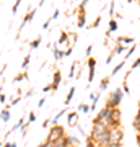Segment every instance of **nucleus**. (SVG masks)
<instances>
[{
  "instance_id": "nucleus-1",
  "label": "nucleus",
  "mask_w": 140,
  "mask_h": 147,
  "mask_svg": "<svg viewBox=\"0 0 140 147\" xmlns=\"http://www.w3.org/2000/svg\"><path fill=\"white\" fill-rule=\"evenodd\" d=\"M122 96H124V92H122V88H116L113 90L111 93H109L108 96V101H106V106L108 108H119V105L122 103Z\"/></svg>"
},
{
  "instance_id": "nucleus-2",
  "label": "nucleus",
  "mask_w": 140,
  "mask_h": 147,
  "mask_svg": "<svg viewBox=\"0 0 140 147\" xmlns=\"http://www.w3.org/2000/svg\"><path fill=\"white\" fill-rule=\"evenodd\" d=\"M65 136V131H64V127L62 126H52L51 129H49V132H47V139L46 142H54V141H57V139H62V137Z\"/></svg>"
},
{
  "instance_id": "nucleus-3",
  "label": "nucleus",
  "mask_w": 140,
  "mask_h": 147,
  "mask_svg": "<svg viewBox=\"0 0 140 147\" xmlns=\"http://www.w3.org/2000/svg\"><path fill=\"white\" fill-rule=\"evenodd\" d=\"M111 111H113L111 108L104 106L103 110L96 115V118L93 119V123H103V124H106V126L109 127V123H111Z\"/></svg>"
},
{
  "instance_id": "nucleus-4",
  "label": "nucleus",
  "mask_w": 140,
  "mask_h": 147,
  "mask_svg": "<svg viewBox=\"0 0 140 147\" xmlns=\"http://www.w3.org/2000/svg\"><path fill=\"white\" fill-rule=\"evenodd\" d=\"M124 139V127H111L109 129V141L111 142H122Z\"/></svg>"
},
{
  "instance_id": "nucleus-5",
  "label": "nucleus",
  "mask_w": 140,
  "mask_h": 147,
  "mask_svg": "<svg viewBox=\"0 0 140 147\" xmlns=\"http://www.w3.org/2000/svg\"><path fill=\"white\" fill-rule=\"evenodd\" d=\"M119 126H121V110L119 108H113V111H111L109 129H111V127H119Z\"/></svg>"
},
{
  "instance_id": "nucleus-6",
  "label": "nucleus",
  "mask_w": 140,
  "mask_h": 147,
  "mask_svg": "<svg viewBox=\"0 0 140 147\" xmlns=\"http://www.w3.org/2000/svg\"><path fill=\"white\" fill-rule=\"evenodd\" d=\"M85 25H86V11H85V7L80 5L77 11V26L85 28Z\"/></svg>"
},
{
  "instance_id": "nucleus-7",
  "label": "nucleus",
  "mask_w": 140,
  "mask_h": 147,
  "mask_svg": "<svg viewBox=\"0 0 140 147\" xmlns=\"http://www.w3.org/2000/svg\"><path fill=\"white\" fill-rule=\"evenodd\" d=\"M106 131H109V127L106 124H103V123H93V131H91V136L90 137H96Z\"/></svg>"
},
{
  "instance_id": "nucleus-8",
  "label": "nucleus",
  "mask_w": 140,
  "mask_h": 147,
  "mask_svg": "<svg viewBox=\"0 0 140 147\" xmlns=\"http://www.w3.org/2000/svg\"><path fill=\"white\" fill-rule=\"evenodd\" d=\"M34 16H36V8H33V10L29 8V10H28V13L25 15V18H23V23H21V26L18 28V33H20L21 30H23V28H25L26 25H28V23H29V21L34 18Z\"/></svg>"
},
{
  "instance_id": "nucleus-9",
  "label": "nucleus",
  "mask_w": 140,
  "mask_h": 147,
  "mask_svg": "<svg viewBox=\"0 0 140 147\" xmlns=\"http://www.w3.org/2000/svg\"><path fill=\"white\" fill-rule=\"evenodd\" d=\"M60 82H62V74H60V70H56L54 72V75H52V92H56V90H59V85H60Z\"/></svg>"
},
{
  "instance_id": "nucleus-10",
  "label": "nucleus",
  "mask_w": 140,
  "mask_h": 147,
  "mask_svg": "<svg viewBox=\"0 0 140 147\" xmlns=\"http://www.w3.org/2000/svg\"><path fill=\"white\" fill-rule=\"evenodd\" d=\"M67 123H68V126H77L78 124V111L67 113Z\"/></svg>"
},
{
  "instance_id": "nucleus-11",
  "label": "nucleus",
  "mask_w": 140,
  "mask_h": 147,
  "mask_svg": "<svg viewBox=\"0 0 140 147\" xmlns=\"http://www.w3.org/2000/svg\"><path fill=\"white\" fill-rule=\"evenodd\" d=\"M117 44H124V46L130 44V46H134L135 39L134 38H129V36H121V38H117Z\"/></svg>"
},
{
  "instance_id": "nucleus-12",
  "label": "nucleus",
  "mask_w": 140,
  "mask_h": 147,
  "mask_svg": "<svg viewBox=\"0 0 140 147\" xmlns=\"http://www.w3.org/2000/svg\"><path fill=\"white\" fill-rule=\"evenodd\" d=\"M117 26H119V25H117V21H116L114 18H111V20H109V28H108V31H106V36H109L113 31H116Z\"/></svg>"
},
{
  "instance_id": "nucleus-13",
  "label": "nucleus",
  "mask_w": 140,
  "mask_h": 147,
  "mask_svg": "<svg viewBox=\"0 0 140 147\" xmlns=\"http://www.w3.org/2000/svg\"><path fill=\"white\" fill-rule=\"evenodd\" d=\"M64 115H67V108H62V110L59 111L57 115H56V116H54V118H52V119H51V123H52V124H54V126H56V124H57V121L60 119V118H62Z\"/></svg>"
},
{
  "instance_id": "nucleus-14",
  "label": "nucleus",
  "mask_w": 140,
  "mask_h": 147,
  "mask_svg": "<svg viewBox=\"0 0 140 147\" xmlns=\"http://www.w3.org/2000/svg\"><path fill=\"white\" fill-rule=\"evenodd\" d=\"M109 82H111V75H106L101 82H99V90L103 92V90H106L109 87Z\"/></svg>"
},
{
  "instance_id": "nucleus-15",
  "label": "nucleus",
  "mask_w": 140,
  "mask_h": 147,
  "mask_svg": "<svg viewBox=\"0 0 140 147\" xmlns=\"http://www.w3.org/2000/svg\"><path fill=\"white\" fill-rule=\"evenodd\" d=\"M75 87H70V90H68V93L67 96H65V105H70V101L73 100V96H75Z\"/></svg>"
},
{
  "instance_id": "nucleus-16",
  "label": "nucleus",
  "mask_w": 140,
  "mask_h": 147,
  "mask_svg": "<svg viewBox=\"0 0 140 147\" xmlns=\"http://www.w3.org/2000/svg\"><path fill=\"white\" fill-rule=\"evenodd\" d=\"M65 42H68V33L62 31L60 33V38H59V41H57V44H65Z\"/></svg>"
},
{
  "instance_id": "nucleus-17",
  "label": "nucleus",
  "mask_w": 140,
  "mask_h": 147,
  "mask_svg": "<svg viewBox=\"0 0 140 147\" xmlns=\"http://www.w3.org/2000/svg\"><path fill=\"white\" fill-rule=\"evenodd\" d=\"M0 119L5 121V123H7V121H10V110H7V108H5V110L2 111V113H0Z\"/></svg>"
},
{
  "instance_id": "nucleus-18",
  "label": "nucleus",
  "mask_w": 140,
  "mask_h": 147,
  "mask_svg": "<svg viewBox=\"0 0 140 147\" xmlns=\"http://www.w3.org/2000/svg\"><path fill=\"white\" fill-rule=\"evenodd\" d=\"M135 49H137V42H135L134 46H130L129 49H127V53H125V56H124V61H127V59H129L130 56H132V54L135 53Z\"/></svg>"
},
{
  "instance_id": "nucleus-19",
  "label": "nucleus",
  "mask_w": 140,
  "mask_h": 147,
  "mask_svg": "<svg viewBox=\"0 0 140 147\" xmlns=\"http://www.w3.org/2000/svg\"><path fill=\"white\" fill-rule=\"evenodd\" d=\"M62 57H64V53L59 49L57 46H56V47H54V59H56V61H60Z\"/></svg>"
},
{
  "instance_id": "nucleus-20",
  "label": "nucleus",
  "mask_w": 140,
  "mask_h": 147,
  "mask_svg": "<svg viewBox=\"0 0 140 147\" xmlns=\"http://www.w3.org/2000/svg\"><path fill=\"white\" fill-rule=\"evenodd\" d=\"M78 64H80V62H78V61H75V62L70 65V74H68V77H70V79H75V70H77Z\"/></svg>"
},
{
  "instance_id": "nucleus-21",
  "label": "nucleus",
  "mask_w": 140,
  "mask_h": 147,
  "mask_svg": "<svg viewBox=\"0 0 140 147\" xmlns=\"http://www.w3.org/2000/svg\"><path fill=\"white\" fill-rule=\"evenodd\" d=\"M124 51H127V47H125L124 44H117V46L113 49V53H114V54H122Z\"/></svg>"
},
{
  "instance_id": "nucleus-22",
  "label": "nucleus",
  "mask_w": 140,
  "mask_h": 147,
  "mask_svg": "<svg viewBox=\"0 0 140 147\" xmlns=\"http://www.w3.org/2000/svg\"><path fill=\"white\" fill-rule=\"evenodd\" d=\"M124 65H125V61H122L121 64H117V65H116V67L113 69V72H111V77H114V75H116L117 72H119L121 69H124Z\"/></svg>"
},
{
  "instance_id": "nucleus-23",
  "label": "nucleus",
  "mask_w": 140,
  "mask_h": 147,
  "mask_svg": "<svg viewBox=\"0 0 140 147\" xmlns=\"http://www.w3.org/2000/svg\"><path fill=\"white\" fill-rule=\"evenodd\" d=\"M41 41H42V38L39 36V38H36L34 41H31L29 42V46H31V49H38L39 47V44H41Z\"/></svg>"
},
{
  "instance_id": "nucleus-24",
  "label": "nucleus",
  "mask_w": 140,
  "mask_h": 147,
  "mask_svg": "<svg viewBox=\"0 0 140 147\" xmlns=\"http://www.w3.org/2000/svg\"><path fill=\"white\" fill-rule=\"evenodd\" d=\"M29 61H31V54H26L25 59H23V64H21V67H23V69H28V65H29Z\"/></svg>"
},
{
  "instance_id": "nucleus-25",
  "label": "nucleus",
  "mask_w": 140,
  "mask_h": 147,
  "mask_svg": "<svg viewBox=\"0 0 140 147\" xmlns=\"http://www.w3.org/2000/svg\"><path fill=\"white\" fill-rule=\"evenodd\" d=\"M132 124H134V129L137 131V134H140V118L139 116H135V119H134Z\"/></svg>"
},
{
  "instance_id": "nucleus-26",
  "label": "nucleus",
  "mask_w": 140,
  "mask_h": 147,
  "mask_svg": "<svg viewBox=\"0 0 140 147\" xmlns=\"http://www.w3.org/2000/svg\"><path fill=\"white\" fill-rule=\"evenodd\" d=\"M78 111H83V113H88V111H90V106L86 105V103H80V105H78Z\"/></svg>"
},
{
  "instance_id": "nucleus-27",
  "label": "nucleus",
  "mask_w": 140,
  "mask_h": 147,
  "mask_svg": "<svg viewBox=\"0 0 140 147\" xmlns=\"http://www.w3.org/2000/svg\"><path fill=\"white\" fill-rule=\"evenodd\" d=\"M25 79H26V74L23 72V74H18V75H15L13 82H15V84H18V82H21V80H25Z\"/></svg>"
},
{
  "instance_id": "nucleus-28",
  "label": "nucleus",
  "mask_w": 140,
  "mask_h": 147,
  "mask_svg": "<svg viewBox=\"0 0 140 147\" xmlns=\"http://www.w3.org/2000/svg\"><path fill=\"white\" fill-rule=\"evenodd\" d=\"M88 69H96V59L94 57H88Z\"/></svg>"
},
{
  "instance_id": "nucleus-29",
  "label": "nucleus",
  "mask_w": 140,
  "mask_h": 147,
  "mask_svg": "<svg viewBox=\"0 0 140 147\" xmlns=\"http://www.w3.org/2000/svg\"><path fill=\"white\" fill-rule=\"evenodd\" d=\"M21 0H15V3H13V7H11V13L13 15H16V11H18V7H20Z\"/></svg>"
},
{
  "instance_id": "nucleus-30",
  "label": "nucleus",
  "mask_w": 140,
  "mask_h": 147,
  "mask_svg": "<svg viewBox=\"0 0 140 147\" xmlns=\"http://www.w3.org/2000/svg\"><path fill=\"white\" fill-rule=\"evenodd\" d=\"M68 141H70V144H73V146H77V147H78V144H80V139L75 137V136H68Z\"/></svg>"
},
{
  "instance_id": "nucleus-31",
  "label": "nucleus",
  "mask_w": 140,
  "mask_h": 147,
  "mask_svg": "<svg viewBox=\"0 0 140 147\" xmlns=\"http://www.w3.org/2000/svg\"><path fill=\"white\" fill-rule=\"evenodd\" d=\"M137 67H140V56L137 59H135L134 62H132V65H130V70H135Z\"/></svg>"
},
{
  "instance_id": "nucleus-32",
  "label": "nucleus",
  "mask_w": 140,
  "mask_h": 147,
  "mask_svg": "<svg viewBox=\"0 0 140 147\" xmlns=\"http://www.w3.org/2000/svg\"><path fill=\"white\" fill-rule=\"evenodd\" d=\"M34 121H36V113H29V115H28V123H34Z\"/></svg>"
},
{
  "instance_id": "nucleus-33",
  "label": "nucleus",
  "mask_w": 140,
  "mask_h": 147,
  "mask_svg": "<svg viewBox=\"0 0 140 147\" xmlns=\"http://www.w3.org/2000/svg\"><path fill=\"white\" fill-rule=\"evenodd\" d=\"M114 5H116V0H111V7H109V15L111 16L114 15Z\"/></svg>"
},
{
  "instance_id": "nucleus-34",
  "label": "nucleus",
  "mask_w": 140,
  "mask_h": 147,
  "mask_svg": "<svg viewBox=\"0 0 140 147\" xmlns=\"http://www.w3.org/2000/svg\"><path fill=\"white\" fill-rule=\"evenodd\" d=\"M86 147H98V146H96V142H94L91 137H88V141H86Z\"/></svg>"
},
{
  "instance_id": "nucleus-35",
  "label": "nucleus",
  "mask_w": 140,
  "mask_h": 147,
  "mask_svg": "<svg viewBox=\"0 0 140 147\" xmlns=\"http://www.w3.org/2000/svg\"><path fill=\"white\" fill-rule=\"evenodd\" d=\"M99 23H101V16H96V20L93 21V25H91V28H98Z\"/></svg>"
},
{
  "instance_id": "nucleus-36",
  "label": "nucleus",
  "mask_w": 140,
  "mask_h": 147,
  "mask_svg": "<svg viewBox=\"0 0 140 147\" xmlns=\"http://www.w3.org/2000/svg\"><path fill=\"white\" fill-rule=\"evenodd\" d=\"M106 147H122V142H109Z\"/></svg>"
},
{
  "instance_id": "nucleus-37",
  "label": "nucleus",
  "mask_w": 140,
  "mask_h": 147,
  "mask_svg": "<svg viewBox=\"0 0 140 147\" xmlns=\"http://www.w3.org/2000/svg\"><path fill=\"white\" fill-rule=\"evenodd\" d=\"M114 56H116L114 53H111V54H109V56H108V57H106V64H108V65H109V64H111V62H113V57H114Z\"/></svg>"
},
{
  "instance_id": "nucleus-38",
  "label": "nucleus",
  "mask_w": 140,
  "mask_h": 147,
  "mask_svg": "<svg viewBox=\"0 0 140 147\" xmlns=\"http://www.w3.org/2000/svg\"><path fill=\"white\" fill-rule=\"evenodd\" d=\"M91 51H93V46H91V44H90V46L86 47V51H85V54H86V56H88V57H91Z\"/></svg>"
},
{
  "instance_id": "nucleus-39",
  "label": "nucleus",
  "mask_w": 140,
  "mask_h": 147,
  "mask_svg": "<svg viewBox=\"0 0 140 147\" xmlns=\"http://www.w3.org/2000/svg\"><path fill=\"white\" fill-rule=\"evenodd\" d=\"M59 15H60V11H59V10H56V11H54V13H52L51 20H57V18H59Z\"/></svg>"
},
{
  "instance_id": "nucleus-40",
  "label": "nucleus",
  "mask_w": 140,
  "mask_h": 147,
  "mask_svg": "<svg viewBox=\"0 0 140 147\" xmlns=\"http://www.w3.org/2000/svg\"><path fill=\"white\" fill-rule=\"evenodd\" d=\"M51 21H52V20L49 18V20H47L46 23H42V30H47V28H49V25H51Z\"/></svg>"
},
{
  "instance_id": "nucleus-41",
  "label": "nucleus",
  "mask_w": 140,
  "mask_h": 147,
  "mask_svg": "<svg viewBox=\"0 0 140 147\" xmlns=\"http://www.w3.org/2000/svg\"><path fill=\"white\" fill-rule=\"evenodd\" d=\"M47 92H52L51 85H47V87H44V88H42V93H47Z\"/></svg>"
},
{
  "instance_id": "nucleus-42",
  "label": "nucleus",
  "mask_w": 140,
  "mask_h": 147,
  "mask_svg": "<svg viewBox=\"0 0 140 147\" xmlns=\"http://www.w3.org/2000/svg\"><path fill=\"white\" fill-rule=\"evenodd\" d=\"M44 103H46V98H41V100H39V103H38V106H39V108H42V106H44Z\"/></svg>"
},
{
  "instance_id": "nucleus-43",
  "label": "nucleus",
  "mask_w": 140,
  "mask_h": 147,
  "mask_svg": "<svg viewBox=\"0 0 140 147\" xmlns=\"http://www.w3.org/2000/svg\"><path fill=\"white\" fill-rule=\"evenodd\" d=\"M2 147H16V144L15 142H11V144L10 142H5V146H2Z\"/></svg>"
},
{
  "instance_id": "nucleus-44",
  "label": "nucleus",
  "mask_w": 140,
  "mask_h": 147,
  "mask_svg": "<svg viewBox=\"0 0 140 147\" xmlns=\"http://www.w3.org/2000/svg\"><path fill=\"white\" fill-rule=\"evenodd\" d=\"M18 103H20V96H18V98H15V100L11 101L10 105H11V106H15V105H18Z\"/></svg>"
},
{
  "instance_id": "nucleus-45",
  "label": "nucleus",
  "mask_w": 140,
  "mask_h": 147,
  "mask_svg": "<svg viewBox=\"0 0 140 147\" xmlns=\"http://www.w3.org/2000/svg\"><path fill=\"white\" fill-rule=\"evenodd\" d=\"M49 124H51V119H46L44 123H42V127H47Z\"/></svg>"
},
{
  "instance_id": "nucleus-46",
  "label": "nucleus",
  "mask_w": 140,
  "mask_h": 147,
  "mask_svg": "<svg viewBox=\"0 0 140 147\" xmlns=\"http://www.w3.org/2000/svg\"><path fill=\"white\" fill-rule=\"evenodd\" d=\"M137 144H139V147H140V134H137Z\"/></svg>"
},
{
  "instance_id": "nucleus-47",
  "label": "nucleus",
  "mask_w": 140,
  "mask_h": 147,
  "mask_svg": "<svg viewBox=\"0 0 140 147\" xmlns=\"http://www.w3.org/2000/svg\"><path fill=\"white\" fill-rule=\"evenodd\" d=\"M137 116L140 118V101H139V110H137Z\"/></svg>"
},
{
  "instance_id": "nucleus-48",
  "label": "nucleus",
  "mask_w": 140,
  "mask_h": 147,
  "mask_svg": "<svg viewBox=\"0 0 140 147\" xmlns=\"http://www.w3.org/2000/svg\"><path fill=\"white\" fill-rule=\"evenodd\" d=\"M86 3H88V0H83V2H82V3H80V5H83V7H85V5H86Z\"/></svg>"
},
{
  "instance_id": "nucleus-49",
  "label": "nucleus",
  "mask_w": 140,
  "mask_h": 147,
  "mask_svg": "<svg viewBox=\"0 0 140 147\" xmlns=\"http://www.w3.org/2000/svg\"><path fill=\"white\" fill-rule=\"evenodd\" d=\"M38 147H46V142H42V144H39Z\"/></svg>"
},
{
  "instance_id": "nucleus-50",
  "label": "nucleus",
  "mask_w": 140,
  "mask_h": 147,
  "mask_svg": "<svg viewBox=\"0 0 140 147\" xmlns=\"http://www.w3.org/2000/svg\"><path fill=\"white\" fill-rule=\"evenodd\" d=\"M137 2H139V3H140V0H137Z\"/></svg>"
},
{
  "instance_id": "nucleus-51",
  "label": "nucleus",
  "mask_w": 140,
  "mask_h": 147,
  "mask_svg": "<svg viewBox=\"0 0 140 147\" xmlns=\"http://www.w3.org/2000/svg\"><path fill=\"white\" fill-rule=\"evenodd\" d=\"M0 75H2V72H0Z\"/></svg>"
}]
</instances>
